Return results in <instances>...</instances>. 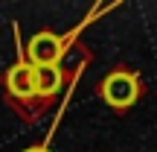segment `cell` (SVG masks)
Masks as SVG:
<instances>
[{"label": "cell", "instance_id": "3", "mask_svg": "<svg viewBox=\"0 0 157 152\" xmlns=\"http://www.w3.org/2000/svg\"><path fill=\"white\" fill-rule=\"evenodd\" d=\"M96 91H99L102 102H105L113 114H125L143 100L146 85H143V76H140L137 68H131V64H117V68H111L102 76V82H99Z\"/></svg>", "mask_w": 157, "mask_h": 152}, {"label": "cell", "instance_id": "1", "mask_svg": "<svg viewBox=\"0 0 157 152\" xmlns=\"http://www.w3.org/2000/svg\"><path fill=\"white\" fill-rule=\"evenodd\" d=\"M0 91L3 102L23 120L26 126L38 123L35 114V85H32V64L23 59V47L17 41V59L0 73Z\"/></svg>", "mask_w": 157, "mask_h": 152}, {"label": "cell", "instance_id": "6", "mask_svg": "<svg viewBox=\"0 0 157 152\" xmlns=\"http://www.w3.org/2000/svg\"><path fill=\"white\" fill-rule=\"evenodd\" d=\"M23 152H52V149H50V143H32V146H26Z\"/></svg>", "mask_w": 157, "mask_h": 152}, {"label": "cell", "instance_id": "2", "mask_svg": "<svg viewBox=\"0 0 157 152\" xmlns=\"http://www.w3.org/2000/svg\"><path fill=\"white\" fill-rule=\"evenodd\" d=\"M108 9H111V6H99V9H93L82 23H76L70 32H52V29H41V32H35L32 38H29V44L23 47V59H26L32 68H50V64H58L64 56H67V50L76 44L78 32H82L87 23H93L96 18H99L102 12H108Z\"/></svg>", "mask_w": 157, "mask_h": 152}, {"label": "cell", "instance_id": "4", "mask_svg": "<svg viewBox=\"0 0 157 152\" xmlns=\"http://www.w3.org/2000/svg\"><path fill=\"white\" fill-rule=\"evenodd\" d=\"M32 85H35V114L38 120L44 114H50L56 108V102L67 94V85H64V73L58 64L50 68H32Z\"/></svg>", "mask_w": 157, "mask_h": 152}, {"label": "cell", "instance_id": "7", "mask_svg": "<svg viewBox=\"0 0 157 152\" xmlns=\"http://www.w3.org/2000/svg\"><path fill=\"white\" fill-rule=\"evenodd\" d=\"M154 97H157V94H154Z\"/></svg>", "mask_w": 157, "mask_h": 152}, {"label": "cell", "instance_id": "5", "mask_svg": "<svg viewBox=\"0 0 157 152\" xmlns=\"http://www.w3.org/2000/svg\"><path fill=\"white\" fill-rule=\"evenodd\" d=\"M90 62H93V53H90L84 44H78V41L67 50V56L58 62V68H61V73H64V85H67V91L76 85V79L82 76V70L87 68Z\"/></svg>", "mask_w": 157, "mask_h": 152}]
</instances>
